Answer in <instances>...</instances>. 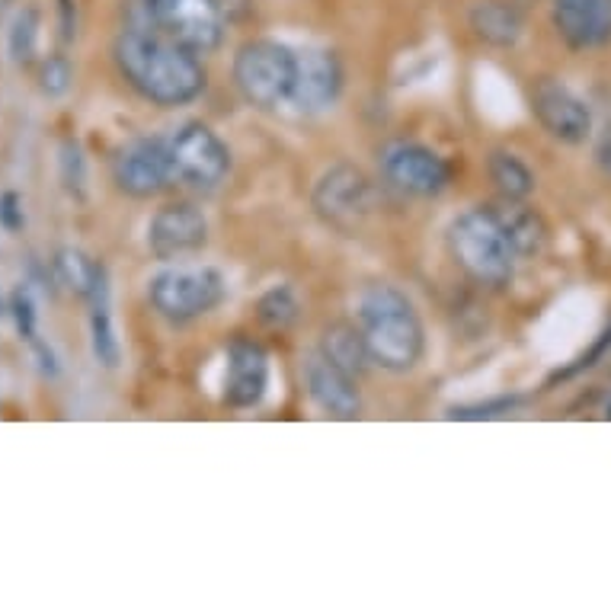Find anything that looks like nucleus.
<instances>
[{"label":"nucleus","mask_w":611,"mask_h":611,"mask_svg":"<svg viewBox=\"0 0 611 611\" xmlns=\"http://www.w3.org/2000/svg\"><path fill=\"white\" fill-rule=\"evenodd\" d=\"M148 253L160 263H180L208 244V218L192 202H167L148 221Z\"/></svg>","instance_id":"9b49d317"},{"label":"nucleus","mask_w":611,"mask_h":611,"mask_svg":"<svg viewBox=\"0 0 611 611\" xmlns=\"http://www.w3.org/2000/svg\"><path fill=\"white\" fill-rule=\"evenodd\" d=\"M359 327L365 333L372 365L391 375H407L423 362L426 327L416 304L397 285L375 282L359 295Z\"/></svg>","instance_id":"f03ea898"},{"label":"nucleus","mask_w":611,"mask_h":611,"mask_svg":"<svg viewBox=\"0 0 611 611\" xmlns=\"http://www.w3.org/2000/svg\"><path fill=\"white\" fill-rule=\"evenodd\" d=\"M490 212H493L496 224L503 228L519 263L538 260V256L548 250V240H551L548 221L528 205V199H496V202H490Z\"/></svg>","instance_id":"f3484780"},{"label":"nucleus","mask_w":611,"mask_h":611,"mask_svg":"<svg viewBox=\"0 0 611 611\" xmlns=\"http://www.w3.org/2000/svg\"><path fill=\"white\" fill-rule=\"evenodd\" d=\"M228 298V279L215 266H167L148 282V301L157 317L189 324L212 314Z\"/></svg>","instance_id":"39448f33"},{"label":"nucleus","mask_w":611,"mask_h":611,"mask_svg":"<svg viewBox=\"0 0 611 611\" xmlns=\"http://www.w3.org/2000/svg\"><path fill=\"white\" fill-rule=\"evenodd\" d=\"M58 13H61V39L74 42V36H77V4H74V0H58Z\"/></svg>","instance_id":"7c9ffc66"},{"label":"nucleus","mask_w":611,"mask_h":611,"mask_svg":"<svg viewBox=\"0 0 611 611\" xmlns=\"http://www.w3.org/2000/svg\"><path fill=\"white\" fill-rule=\"evenodd\" d=\"M157 29L196 55H208L224 42L228 13L221 0H148Z\"/></svg>","instance_id":"1a4fd4ad"},{"label":"nucleus","mask_w":611,"mask_h":611,"mask_svg":"<svg viewBox=\"0 0 611 611\" xmlns=\"http://www.w3.org/2000/svg\"><path fill=\"white\" fill-rule=\"evenodd\" d=\"M343 64L330 48H304L298 52V77L292 90V103L301 116H320L336 106L343 93Z\"/></svg>","instance_id":"4468645a"},{"label":"nucleus","mask_w":611,"mask_h":611,"mask_svg":"<svg viewBox=\"0 0 611 611\" xmlns=\"http://www.w3.org/2000/svg\"><path fill=\"white\" fill-rule=\"evenodd\" d=\"M112 58L128 87L160 109L189 106L208 87L199 55L164 36L157 26H122Z\"/></svg>","instance_id":"f257e3e1"},{"label":"nucleus","mask_w":611,"mask_h":611,"mask_svg":"<svg viewBox=\"0 0 611 611\" xmlns=\"http://www.w3.org/2000/svg\"><path fill=\"white\" fill-rule=\"evenodd\" d=\"M29 349H32V356H36V365H39V372L45 375V378H58V372H61V365H58V356H55V349L48 346L42 336H36V340L29 343Z\"/></svg>","instance_id":"c756f323"},{"label":"nucleus","mask_w":611,"mask_h":611,"mask_svg":"<svg viewBox=\"0 0 611 611\" xmlns=\"http://www.w3.org/2000/svg\"><path fill=\"white\" fill-rule=\"evenodd\" d=\"M487 176L500 199H528L535 192V173L519 154L496 148L487 157Z\"/></svg>","instance_id":"412c9836"},{"label":"nucleus","mask_w":611,"mask_h":611,"mask_svg":"<svg viewBox=\"0 0 611 611\" xmlns=\"http://www.w3.org/2000/svg\"><path fill=\"white\" fill-rule=\"evenodd\" d=\"M173 183L196 192H215L231 176V151L205 122H183L164 138Z\"/></svg>","instance_id":"0eeeda50"},{"label":"nucleus","mask_w":611,"mask_h":611,"mask_svg":"<svg viewBox=\"0 0 611 611\" xmlns=\"http://www.w3.org/2000/svg\"><path fill=\"white\" fill-rule=\"evenodd\" d=\"M71 80H74V68L64 55H48L39 64V90L48 96V100H58V96L68 93Z\"/></svg>","instance_id":"bb28decb"},{"label":"nucleus","mask_w":611,"mask_h":611,"mask_svg":"<svg viewBox=\"0 0 611 611\" xmlns=\"http://www.w3.org/2000/svg\"><path fill=\"white\" fill-rule=\"evenodd\" d=\"M516 407H522V397H490V400H477V404H458L445 416L448 420H461V423H484V420H500L509 416Z\"/></svg>","instance_id":"a878e982"},{"label":"nucleus","mask_w":611,"mask_h":611,"mask_svg":"<svg viewBox=\"0 0 611 611\" xmlns=\"http://www.w3.org/2000/svg\"><path fill=\"white\" fill-rule=\"evenodd\" d=\"M551 23L573 52L611 42V0H551Z\"/></svg>","instance_id":"dca6fc26"},{"label":"nucleus","mask_w":611,"mask_h":611,"mask_svg":"<svg viewBox=\"0 0 611 611\" xmlns=\"http://www.w3.org/2000/svg\"><path fill=\"white\" fill-rule=\"evenodd\" d=\"M532 112L541 128L560 144H586L592 135V109L567 84L544 77L532 90Z\"/></svg>","instance_id":"f8f14e48"},{"label":"nucleus","mask_w":611,"mask_h":611,"mask_svg":"<svg viewBox=\"0 0 611 611\" xmlns=\"http://www.w3.org/2000/svg\"><path fill=\"white\" fill-rule=\"evenodd\" d=\"M256 317L263 320L269 330H288L298 324L301 317V298L292 285H272L256 301Z\"/></svg>","instance_id":"5701e85b"},{"label":"nucleus","mask_w":611,"mask_h":611,"mask_svg":"<svg viewBox=\"0 0 611 611\" xmlns=\"http://www.w3.org/2000/svg\"><path fill=\"white\" fill-rule=\"evenodd\" d=\"M471 29L480 42H487L493 48H512L519 45L525 23L522 13L506 4V0H480L471 10Z\"/></svg>","instance_id":"aec40b11"},{"label":"nucleus","mask_w":611,"mask_h":611,"mask_svg":"<svg viewBox=\"0 0 611 611\" xmlns=\"http://www.w3.org/2000/svg\"><path fill=\"white\" fill-rule=\"evenodd\" d=\"M269 356L260 343L234 340L224 352V378H221V400L231 410H253L263 404L269 391Z\"/></svg>","instance_id":"ddd939ff"},{"label":"nucleus","mask_w":611,"mask_h":611,"mask_svg":"<svg viewBox=\"0 0 611 611\" xmlns=\"http://www.w3.org/2000/svg\"><path fill=\"white\" fill-rule=\"evenodd\" d=\"M378 170L384 176V183L413 199H439L452 186V167H448V160L439 151H432L429 144L407 141V138H394L388 144H381Z\"/></svg>","instance_id":"6e6552de"},{"label":"nucleus","mask_w":611,"mask_h":611,"mask_svg":"<svg viewBox=\"0 0 611 611\" xmlns=\"http://www.w3.org/2000/svg\"><path fill=\"white\" fill-rule=\"evenodd\" d=\"M234 87L256 109H279L292 100L298 77V52L276 39L244 42L234 55Z\"/></svg>","instance_id":"20e7f679"},{"label":"nucleus","mask_w":611,"mask_h":611,"mask_svg":"<svg viewBox=\"0 0 611 611\" xmlns=\"http://www.w3.org/2000/svg\"><path fill=\"white\" fill-rule=\"evenodd\" d=\"M112 183L132 199H154L173 186V170L167 157V141L157 135H141L125 141L112 157Z\"/></svg>","instance_id":"9d476101"},{"label":"nucleus","mask_w":611,"mask_h":611,"mask_svg":"<svg viewBox=\"0 0 611 611\" xmlns=\"http://www.w3.org/2000/svg\"><path fill=\"white\" fill-rule=\"evenodd\" d=\"M445 244L452 260L471 282L484 288H506L516 276V253H512L503 228L496 224L490 205H477L461 212L448 224Z\"/></svg>","instance_id":"7ed1b4c3"},{"label":"nucleus","mask_w":611,"mask_h":611,"mask_svg":"<svg viewBox=\"0 0 611 611\" xmlns=\"http://www.w3.org/2000/svg\"><path fill=\"white\" fill-rule=\"evenodd\" d=\"M55 276L64 288H71L77 298H87L90 304L109 301V272L100 260H93L77 247H61L55 253Z\"/></svg>","instance_id":"a211bd4d"},{"label":"nucleus","mask_w":611,"mask_h":611,"mask_svg":"<svg viewBox=\"0 0 611 611\" xmlns=\"http://www.w3.org/2000/svg\"><path fill=\"white\" fill-rule=\"evenodd\" d=\"M39 10L36 7H23L20 13L13 16L10 23V36H7V48H10V61L16 64H29L36 58V48H39Z\"/></svg>","instance_id":"393cba45"},{"label":"nucleus","mask_w":611,"mask_h":611,"mask_svg":"<svg viewBox=\"0 0 611 611\" xmlns=\"http://www.w3.org/2000/svg\"><path fill=\"white\" fill-rule=\"evenodd\" d=\"M0 228L10 231V234H20L26 228V215H23V202L16 192H4L0 196Z\"/></svg>","instance_id":"c85d7f7f"},{"label":"nucleus","mask_w":611,"mask_h":611,"mask_svg":"<svg viewBox=\"0 0 611 611\" xmlns=\"http://www.w3.org/2000/svg\"><path fill=\"white\" fill-rule=\"evenodd\" d=\"M324 356L340 365L343 372L349 375H365L368 365H372V352H368V343H365V333L359 324H349V320H336V324L324 327L320 333V346H317Z\"/></svg>","instance_id":"6ab92c4d"},{"label":"nucleus","mask_w":611,"mask_h":611,"mask_svg":"<svg viewBox=\"0 0 611 611\" xmlns=\"http://www.w3.org/2000/svg\"><path fill=\"white\" fill-rule=\"evenodd\" d=\"M90 349H93V359L100 362L103 368H109V372H112V368H119L122 343H119L116 324H112L109 301L90 304Z\"/></svg>","instance_id":"4be33fe9"},{"label":"nucleus","mask_w":611,"mask_h":611,"mask_svg":"<svg viewBox=\"0 0 611 611\" xmlns=\"http://www.w3.org/2000/svg\"><path fill=\"white\" fill-rule=\"evenodd\" d=\"M7 314H10V301L0 298V317H7Z\"/></svg>","instance_id":"473e14b6"},{"label":"nucleus","mask_w":611,"mask_h":611,"mask_svg":"<svg viewBox=\"0 0 611 611\" xmlns=\"http://www.w3.org/2000/svg\"><path fill=\"white\" fill-rule=\"evenodd\" d=\"M58 176H61L64 192H68L74 202H84V199H87V183H90L87 154H84V148H80L77 138H64V141H61V151H58Z\"/></svg>","instance_id":"b1692460"},{"label":"nucleus","mask_w":611,"mask_h":611,"mask_svg":"<svg viewBox=\"0 0 611 611\" xmlns=\"http://www.w3.org/2000/svg\"><path fill=\"white\" fill-rule=\"evenodd\" d=\"M304 375V391L314 404L333 420H356L362 413V394H359V378L343 372L340 365H333L324 352L314 349L301 365Z\"/></svg>","instance_id":"2eb2a0df"},{"label":"nucleus","mask_w":611,"mask_h":611,"mask_svg":"<svg viewBox=\"0 0 611 611\" xmlns=\"http://www.w3.org/2000/svg\"><path fill=\"white\" fill-rule=\"evenodd\" d=\"M10 317L16 324V333H20V340L32 343L39 336V317H36V301H32L29 288L26 285H16L13 295H10Z\"/></svg>","instance_id":"cd10ccee"},{"label":"nucleus","mask_w":611,"mask_h":611,"mask_svg":"<svg viewBox=\"0 0 611 611\" xmlns=\"http://www.w3.org/2000/svg\"><path fill=\"white\" fill-rule=\"evenodd\" d=\"M596 167L602 170L605 180H611V125H605L602 135L596 138Z\"/></svg>","instance_id":"2f4dec72"},{"label":"nucleus","mask_w":611,"mask_h":611,"mask_svg":"<svg viewBox=\"0 0 611 611\" xmlns=\"http://www.w3.org/2000/svg\"><path fill=\"white\" fill-rule=\"evenodd\" d=\"M311 208L330 231L356 237L375 212L372 176L356 164H333L317 176Z\"/></svg>","instance_id":"423d86ee"}]
</instances>
